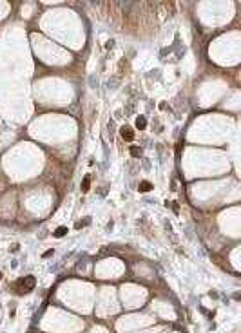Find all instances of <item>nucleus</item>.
Returning a JSON list of instances; mask_svg holds the SVG:
<instances>
[{
    "label": "nucleus",
    "instance_id": "nucleus-1",
    "mask_svg": "<svg viewBox=\"0 0 241 333\" xmlns=\"http://www.w3.org/2000/svg\"><path fill=\"white\" fill-rule=\"evenodd\" d=\"M15 288H16L18 293H27L29 290L34 288V277H33V275H27V277L18 279V281L15 283Z\"/></svg>",
    "mask_w": 241,
    "mask_h": 333
},
{
    "label": "nucleus",
    "instance_id": "nucleus-2",
    "mask_svg": "<svg viewBox=\"0 0 241 333\" xmlns=\"http://www.w3.org/2000/svg\"><path fill=\"white\" fill-rule=\"evenodd\" d=\"M120 134H122V138H123L125 141H132V139H134V130H132L131 127H122Z\"/></svg>",
    "mask_w": 241,
    "mask_h": 333
},
{
    "label": "nucleus",
    "instance_id": "nucleus-3",
    "mask_svg": "<svg viewBox=\"0 0 241 333\" xmlns=\"http://www.w3.org/2000/svg\"><path fill=\"white\" fill-rule=\"evenodd\" d=\"M136 127H138V129H140V130H143V129H145V127H147V120H145V118H143V116H140V118H138V120H136Z\"/></svg>",
    "mask_w": 241,
    "mask_h": 333
},
{
    "label": "nucleus",
    "instance_id": "nucleus-4",
    "mask_svg": "<svg viewBox=\"0 0 241 333\" xmlns=\"http://www.w3.org/2000/svg\"><path fill=\"white\" fill-rule=\"evenodd\" d=\"M89 187H91V178H89V176H85V178H83V181H82V190H83V192H87V190H89Z\"/></svg>",
    "mask_w": 241,
    "mask_h": 333
},
{
    "label": "nucleus",
    "instance_id": "nucleus-5",
    "mask_svg": "<svg viewBox=\"0 0 241 333\" xmlns=\"http://www.w3.org/2000/svg\"><path fill=\"white\" fill-rule=\"evenodd\" d=\"M151 188H152V185H151L149 181H142V183H140V192H149Z\"/></svg>",
    "mask_w": 241,
    "mask_h": 333
},
{
    "label": "nucleus",
    "instance_id": "nucleus-6",
    "mask_svg": "<svg viewBox=\"0 0 241 333\" xmlns=\"http://www.w3.org/2000/svg\"><path fill=\"white\" fill-rule=\"evenodd\" d=\"M67 234V228L65 226H58L56 230H54V237H64Z\"/></svg>",
    "mask_w": 241,
    "mask_h": 333
},
{
    "label": "nucleus",
    "instance_id": "nucleus-7",
    "mask_svg": "<svg viewBox=\"0 0 241 333\" xmlns=\"http://www.w3.org/2000/svg\"><path fill=\"white\" fill-rule=\"evenodd\" d=\"M131 154H132L134 158H140V156H142V149H138V147H132V149H131Z\"/></svg>",
    "mask_w": 241,
    "mask_h": 333
},
{
    "label": "nucleus",
    "instance_id": "nucleus-8",
    "mask_svg": "<svg viewBox=\"0 0 241 333\" xmlns=\"http://www.w3.org/2000/svg\"><path fill=\"white\" fill-rule=\"evenodd\" d=\"M0 279H2V274H0Z\"/></svg>",
    "mask_w": 241,
    "mask_h": 333
}]
</instances>
